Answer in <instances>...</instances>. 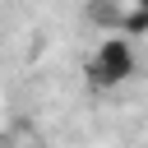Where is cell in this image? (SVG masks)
Masks as SVG:
<instances>
[{"mask_svg": "<svg viewBox=\"0 0 148 148\" xmlns=\"http://www.w3.org/2000/svg\"><path fill=\"white\" fill-rule=\"evenodd\" d=\"M134 65H139L134 42H125L120 32H111V37H102V46L92 51L88 79H92V88H116V83H125V79L134 74Z\"/></svg>", "mask_w": 148, "mask_h": 148, "instance_id": "6da1fadb", "label": "cell"}, {"mask_svg": "<svg viewBox=\"0 0 148 148\" xmlns=\"http://www.w3.org/2000/svg\"><path fill=\"white\" fill-rule=\"evenodd\" d=\"M120 9H125V0H88V18H92L97 28H106V32H116Z\"/></svg>", "mask_w": 148, "mask_h": 148, "instance_id": "7a4b0ae2", "label": "cell"}]
</instances>
